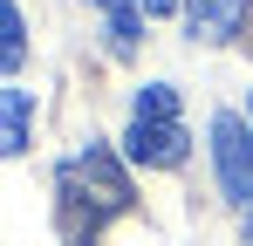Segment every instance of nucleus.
I'll list each match as a JSON object with an SVG mask.
<instances>
[{
	"instance_id": "nucleus-2",
	"label": "nucleus",
	"mask_w": 253,
	"mask_h": 246,
	"mask_svg": "<svg viewBox=\"0 0 253 246\" xmlns=\"http://www.w3.org/2000/svg\"><path fill=\"white\" fill-rule=\"evenodd\" d=\"M62 205H69V212H89V219L124 212V205H130V178H124V164L110 158L103 144L76 151V158L62 164Z\"/></svg>"
},
{
	"instance_id": "nucleus-1",
	"label": "nucleus",
	"mask_w": 253,
	"mask_h": 246,
	"mask_svg": "<svg viewBox=\"0 0 253 246\" xmlns=\"http://www.w3.org/2000/svg\"><path fill=\"white\" fill-rule=\"evenodd\" d=\"M185 151H192V137L178 123V89L171 82H144L137 110H130V130H124V158L171 171V164H185Z\"/></svg>"
},
{
	"instance_id": "nucleus-10",
	"label": "nucleus",
	"mask_w": 253,
	"mask_h": 246,
	"mask_svg": "<svg viewBox=\"0 0 253 246\" xmlns=\"http://www.w3.org/2000/svg\"><path fill=\"white\" fill-rule=\"evenodd\" d=\"M247 117H253V103H247Z\"/></svg>"
},
{
	"instance_id": "nucleus-4",
	"label": "nucleus",
	"mask_w": 253,
	"mask_h": 246,
	"mask_svg": "<svg viewBox=\"0 0 253 246\" xmlns=\"http://www.w3.org/2000/svg\"><path fill=\"white\" fill-rule=\"evenodd\" d=\"M253 0H185V28L192 41H240Z\"/></svg>"
},
{
	"instance_id": "nucleus-8",
	"label": "nucleus",
	"mask_w": 253,
	"mask_h": 246,
	"mask_svg": "<svg viewBox=\"0 0 253 246\" xmlns=\"http://www.w3.org/2000/svg\"><path fill=\"white\" fill-rule=\"evenodd\" d=\"M185 0H137V14H151V21H165V14H178Z\"/></svg>"
},
{
	"instance_id": "nucleus-9",
	"label": "nucleus",
	"mask_w": 253,
	"mask_h": 246,
	"mask_svg": "<svg viewBox=\"0 0 253 246\" xmlns=\"http://www.w3.org/2000/svg\"><path fill=\"white\" fill-rule=\"evenodd\" d=\"M247 240H253V212H247Z\"/></svg>"
},
{
	"instance_id": "nucleus-5",
	"label": "nucleus",
	"mask_w": 253,
	"mask_h": 246,
	"mask_svg": "<svg viewBox=\"0 0 253 246\" xmlns=\"http://www.w3.org/2000/svg\"><path fill=\"white\" fill-rule=\"evenodd\" d=\"M28 123H35V96L28 89H0V158L28 151Z\"/></svg>"
},
{
	"instance_id": "nucleus-7",
	"label": "nucleus",
	"mask_w": 253,
	"mask_h": 246,
	"mask_svg": "<svg viewBox=\"0 0 253 246\" xmlns=\"http://www.w3.org/2000/svg\"><path fill=\"white\" fill-rule=\"evenodd\" d=\"M103 7H110V48H117V55H137V41H144L137 0H103Z\"/></svg>"
},
{
	"instance_id": "nucleus-3",
	"label": "nucleus",
	"mask_w": 253,
	"mask_h": 246,
	"mask_svg": "<svg viewBox=\"0 0 253 246\" xmlns=\"http://www.w3.org/2000/svg\"><path fill=\"white\" fill-rule=\"evenodd\" d=\"M212 164H219V185H226V199L253 212V130L233 110H219L212 117Z\"/></svg>"
},
{
	"instance_id": "nucleus-6",
	"label": "nucleus",
	"mask_w": 253,
	"mask_h": 246,
	"mask_svg": "<svg viewBox=\"0 0 253 246\" xmlns=\"http://www.w3.org/2000/svg\"><path fill=\"white\" fill-rule=\"evenodd\" d=\"M28 62V28H21V7L0 0V76H14Z\"/></svg>"
}]
</instances>
